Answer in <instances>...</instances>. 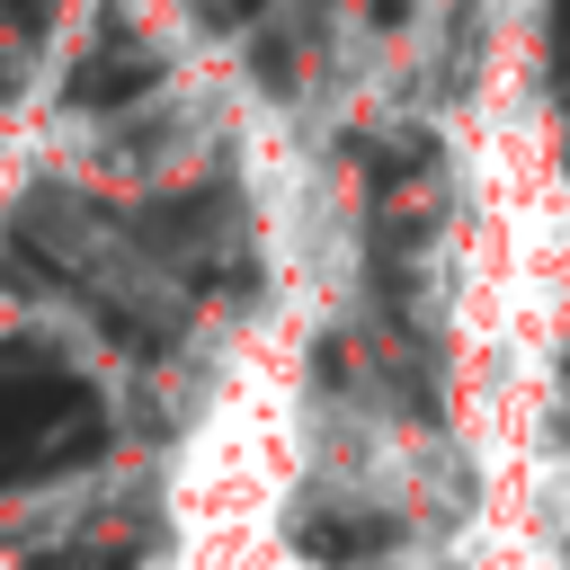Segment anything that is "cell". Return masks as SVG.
Returning a JSON list of instances; mask_svg holds the SVG:
<instances>
[{"mask_svg":"<svg viewBox=\"0 0 570 570\" xmlns=\"http://www.w3.org/2000/svg\"><path fill=\"white\" fill-rule=\"evenodd\" d=\"M89 445H98V410H89V392L71 374L9 383V365H0V490L27 481V472H62Z\"/></svg>","mask_w":570,"mask_h":570,"instance_id":"1","label":"cell"},{"mask_svg":"<svg viewBox=\"0 0 570 570\" xmlns=\"http://www.w3.org/2000/svg\"><path fill=\"white\" fill-rule=\"evenodd\" d=\"M383 534H392L383 517H312V525H303V552H312V561H356V552H374Z\"/></svg>","mask_w":570,"mask_h":570,"instance_id":"2","label":"cell"},{"mask_svg":"<svg viewBox=\"0 0 570 570\" xmlns=\"http://www.w3.org/2000/svg\"><path fill=\"white\" fill-rule=\"evenodd\" d=\"M89 570H125V552H116V561H89Z\"/></svg>","mask_w":570,"mask_h":570,"instance_id":"3","label":"cell"}]
</instances>
